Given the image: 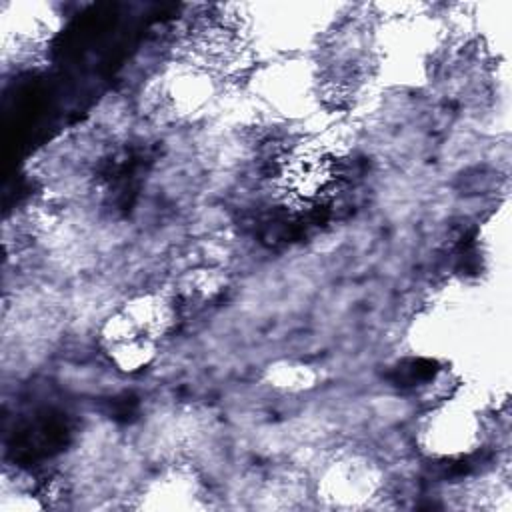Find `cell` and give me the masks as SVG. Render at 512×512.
Segmentation results:
<instances>
[{
	"label": "cell",
	"mask_w": 512,
	"mask_h": 512,
	"mask_svg": "<svg viewBox=\"0 0 512 512\" xmlns=\"http://www.w3.org/2000/svg\"><path fill=\"white\" fill-rule=\"evenodd\" d=\"M174 308L160 294H142L118 308L102 326L100 344L112 364L136 372L152 362L158 340L172 326Z\"/></svg>",
	"instance_id": "cell-1"
},
{
	"label": "cell",
	"mask_w": 512,
	"mask_h": 512,
	"mask_svg": "<svg viewBox=\"0 0 512 512\" xmlns=\"http://www.w3.org/2000/svg\"><path fill=\"white\" fill-rule=\"evenodd\" d=\"M416 440L420 450L434 458L466 456L482 440V422L466 404L448 402L420 420Z\"/></svg>",
	"instance_id": "cell-2"
},
{
	"label": "cell",
	"mask_w": 512,
	"mask_h": 512,
	"mask_svg": "<svg viewBox=\"0 0 512 512\" xmlns=\"http://www.w3.org/2000/svg\"><path fill=\"white\" fill-rule=\"evenodd\" d=\"M214 92V80L206 66L196 62L176 64L164 70L148 88L150 108L162 118H184L200 110Z\"/></svg>",
	"instance_id": "cell-3"
},
{
	"label": "cell",
	"mask_w": 512,
	"mask_h": 512,
	"mask_svg": "<svg viewBox=\"0 0 512 512\" xmlns=\"http://www.w3.org/2000/svg\"><path fill=\"white\" fill-rule=\"evenodd\" d=\"M380 488L378 466L362 452L334 454L318 476V492L334 506H362Z\"/></svg>",
	"instance_id": "cell-4"
},
{
	"label": "cell",
	"mask_w": 512,
	"mask_h": 512,
	"mask_svg": "<svg viewBox=\"0 0 512 512\" xmlns=\"http://www.w3.org/2000/svg\"><path fill=\"white\" fill-rule=\"evenodd\" d=\"M56 14L46 4H6L2 8V40L4 48L28 50L40 46L54 34Z\"/></svg>",
	"instance_id": "cell-5"
},
{
	"label": "cell",
	"mask_w": 512,
	"mask_h": 512,
	"mask_svg": "<svg viewBox=\"0 0 512 512\" xmlns=\"http://www.w3.org/2000/svg\"><path fill=\"white\" fill-rule=\"evenodd\" d=\"M144 496L156 500L150 504V508H192L194 496H198V484L190 474L174 470L158 480H152Z\"/></svg>",
	"instance_id": "cell-6"
},
{
	"label": "cell",
	"mask_w": 512,
	"mask_h": 512,
	"mask_svg": "<svg viewBox=\"0 0 512 512\" xmlns=\"http://www.w3.org/2000/svg\"><path fill=\"white\" fill-rule=\"evenodd\" d=\"M270 380L278 388L286 390H302L314 382V374L304 364L284 362L270 370Z\"/></svg>",
	"instance_id": "cell-7"
}]
</instances>
